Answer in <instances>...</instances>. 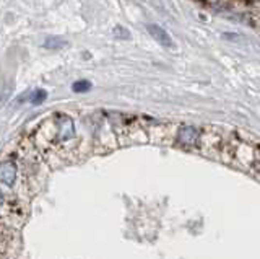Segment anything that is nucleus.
<instances>
[{"label":"nucleus","mask_w":260,"mask_h":259,"mask_svg":"<svg viewBox=\"0 0 260 259\" xmlns=\"http://www.w3.org/2000/svg\"><path fill=\"white\" fill-rule=\"evenodd\" d=\"M75 136V129H73V121L68 116H59L57 124V138L60 142L70 140Z\"/></svg>","instance_id":"1"},{"label":"nucleus","mask_w":260,"mask_h":259,"mask_svg":"<svg viewBox=\"0 0 260 259\" xmlns=\"http://www.w3.org/2000/svg\"><path fill=\"white\" fill-rule=\"evenodd\" d=\"M146 30H148V33L151 35V38L158 41L162 48H174V43H173V39H171V36L166 33L164 30H162L161 26H158V25H146Z\"/></svg>","instance_id":"2"},{"label":"nucleus","mask_w":260,"mask_h":259,"mask_svg":"<svg viewBox=\"0 0 260 259\" xmlns=\"http://www.w3.org/2000/svg\"><path fill=\"white\" fill-rule=\"evenodd\" d=\"M16 179V166L12 161H3L0 163V183L12 186Z\"/></svg>","instance_id":"3"},{"label":"nucleus","mask_w":260,"mask_h":259,"mask_svg":"<svg viewBox=\"0 0 260 259\" xmlns=\"http://www.w3.org/2000/svg\"><path fill=\"white\" fill-rule=\"evenodd\" d=\"M179 142L182 145L192 147L198 142V132L192 126H182L179 129Z\"/></svg>","instance_id":"4"},{"label":"nucleus","mask_w":260,"mask_h":259,"mask_svg":"<svg viewBox=\"0 0 260 259\" xmlns=\"http://www.w3.org/2000/svg\"><path fill=\"white\" fill-rule=\"evenodd\" d=\"M46 98H48V91L43 88H38L31 93L30 101H31V104H41V103H44Z\"/></svg>","instance_id":"5"},{"label":"nucleus","mask_w":260,"mask_h":259,"mask_svg":"<svg viewBox=\"0 0 260 259\" xmlns=\"http://www.w3.org/2000/svg\"><path fill=\"white\" fill-rule=\"evenodd\" d=\"M62 46H67V41L62 39V38H57V36L46 39V43H44V48L46 49H60Z\"/></svg>","instance_id":"6"},{"label":"nucleus","mask_w":260,"mask_h":259,"mask_svg":"<svg viewBox=\"0 0 260 259\" xmlns=\"http://www.w3.org/2000/svg\"><path fill=\"white\" fill-rule=\"evenodd\" d=\"M91 88V83L88 80H78L72 85V90L75 91V93H85Z\"/></svg>","instance_id":"7"},{"label":"nucleus","mask_w":260,"mask_h":259,"mask_svg":"<svg viewBox=\"0 0 260 259\" xmlns=\"http://www.w3.org/2000/svg\"><path fill=\"white\" fill-rule=\"evenodd\" d=\"M113 33H114L115 38H120V39H130V31H129V30H125V28H122V26H115Z\"/></svg>","instance_id":"8"}]
</instances>
